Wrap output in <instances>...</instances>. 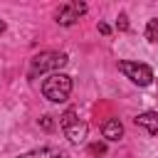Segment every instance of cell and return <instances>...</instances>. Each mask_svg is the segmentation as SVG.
<instances>
[{
  "label": "cell",
  "mask_w": 158,
  "mask_h": 158,
  "mask_svg": "<svg viewBox=\"0 0 158 158\" xmlns=\"http://www.w3.org/2000/svg\"><path fill=\"white\" fill-rule=\"evenodd\" d=\"M116 27L123 32V30H128V17H126V12H121L118 15V20H116Z\"/></svg>",
  "instance_id": "8fae6325"
},
{
  "label": "cell",
  "mask_w": 158,
  "mask_h": 158,
  "mask_svg": "<svg viewBox=\"0 0 158 158\" xmlns=\"http://www.w3.org/2000/svg\"><path fill=\"white\" fill-rule=\"evenodd\" d=\"M136 126L146 128L148 133H158V111H143L136 116Z\"/></svg>",
  "instance_id": "ba28073f"
},
{
  "label": "cell",
  "mask_w": 158,
  "mask_h": 158,
  "mask_svg": "<svg viewBox=\"0 0 158 158\" xmlns=\"http://www.w3.org/2000/svg\"><path fill=\"white\" fill-rule=\"evenodd\" d=\"M84 12H86V5H84V2H64V5L57 10V22L64 25V27H69V25H74Z\"/></svg>",
  "instance_id": "5b68a950"
},
{
  "label": "cell",
  "mask_w": 158,
  "mask_h": 158,
  "mask_svg": "<svg viewBox=\"0 0 158 158\" xmlns=\"http://www.w3.org/2000/svg\"><path fill=\"white\" fill-rule=\"evenodd\" d=\"M101 136H104L106 141H121V136H123V123H121L118 118H106L104 126H101Z\"/></svg>",
  "instance_id": "8992f818"
},
{
  "label": "cell",
  "mask_w": 158,
  "mask_h": 158,
  "mask_svg": "<svg viewBox=\"0 0 158 158\" xmlns=\"http://www.w3.org/2000/svg\"><path fill=\"white\" fill-rule=\"evenodd\" d=\"M59 126H62L64 136L69 138V143L79 146V143H84V141H86L89 126H86L84 121H79V118H77V111H74V109H67V111L59 116Z\"/></svg>",
  "instance_id": "3957f363"
},
{
  "label": "cell",
  "mask_w": 158,
  "mask_h": 158,
  "mask_svg": "<svg viewBox=\"0 0 158 158\" xmlns=\"http://www.w3.org/2000/svg\"><path fill=\"white\" fill-rule=\"evenodd\" d=\"M89 153L91 156H104L106 153V143H91L89 146Z\"/></svg>",
  "instance_id": "30bf717a"
},
{
  "label": "cell",
  "mask_w": 158,
  "mask_h": 158,
  "mask_svg": "<svg viewBox=\"0 0 158 158\" xmlns=\"http://www.w3.org/2000/svg\"><path fill=\"white\" fill-rule=\"evenodd\" d=\"M17 158H69L62 148H49V146H44V148H35V151H27V153H22V156H17Z\"/></svg>",
  "instance_id": "52a82bcc"
},
{
  "label": "cell",
  "mask_w": 158,
  "mask_h": 158,
  "mask_svg": "<svg viewBox=\"0 0 158 158\" xmlns=\"http://www.w3.org/2000/svg\"><path fill=\"white\" fill-rule=\"evenodd\" d=\"M42 94L52 104H64L69 99V94H72V77L69 74H62V72L49 74L42 81Z\"/></svg>",
  "instance_id": "6da1fadb"
},
{
  "label": "cell",
  "mask_w": 158,
  "mask_h": 158,
  "mask_svg": "<svg viewBox=\"0 0 158 158\" xmlns=\"http://www.w3.org/2000/svg\"><path fill=\"white\" fill-rule=\"evenodd\" d=\"M99 32H101V35H109V32H111V27H109L106 22H99Z\"/></svg>",
  "instance_id": "4fadbf2b"
},
{
  "label": "cell",
  "mask_w": 158,
  "mask_h": 158,
  "mask_svg": "<svg viewBox=\"0 0 158 158\" xmlns=\"http://www.w3.org/2000/svg\"><path fill=\"white\" fill-rule=\"evenodd\" d=\"M5 30H7V25H5V20H0V35H2Z\"/></svg>",
  "instance_id": "5bb4252c"
},
{
  "label": "cell",
  "mask_w": 158,
  "mask_h": 158,
  "mask_svg": "<svg viewBox=\"0 0 158 158\" xmlns=\"http://www.w3.org/2000/svg\"><path fill=\"white\" fill-rule=\"evenodd\" d=\"M69 62V57L64 54V52H40L37 57H32V62H30V77H37V74H42V72H57V69H62L64 64Z\"/></svg>",
  "instance_id": "7a4b0ae2"
},
{
  "label": "cell",
  "mask_w": 158,
  "mask_h": 158,
  "mask_svg": "<svg viewBox=\"0 0 158 158\" xmlns=\"http://www.w3.org/2000/svg\"><path fill=\"white\" fill-rule=\"evenodd\" d=\"M118 69H121V74H126V79H131L138 86H148L153 81V69L143 62H126L123 59V62H118Z\"/></svg>",
  "instance_id": "277c9868"
},
{
  "label": "cell",
  "mask_w": 158,
  "mask_h": 158,
  "mask_svg": "<svg viewBox=\"0 0 158 158\" xmlns=\"http://www.w3.org/2000/svg\"><path fill=\"white\" fill-rule=\"evenodd\" d=\"M146 40L148 42H158V20H148L146 22Z\"/></svg>",
  "instance_id": "9c48e42d"
},
{
  "label": "cell",
  "mask_w": 158,
  "mask_h": 158,
  "mask_svg": "<svg viewBox=\"0 0 158 158\" xmlns=\"http://www.w3.org/2000/svg\"><path fill=\"white\" fill-rule=\"evenodd\" d=\"M40 123H42V128H47V131H49V128H52V126H54V123H52V118H49V116H42V118H40Z\"/></svg>",
  "instance_id": "7c38bea8"
}]
</instances>
